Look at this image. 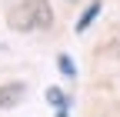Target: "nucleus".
<instances>
[{
    "label": "nucleus",
    "mask_w": 120,
    "mask_h": 117,
    "mask_svg": "<svg viewBox=\"0 0 120 117\" xmlns=\"http://www.w3.org/2000/svg\"><path fill=\"white\" fill-rule=\"evenodd\" d=\"M53 23V7L50 0H20L7 10V27L17 34H34V30H47Z\"/></svg>",
    "instance_id": "1"
},
{
    "label": "nucleus",
    "mask_w": 120,
    "mask_h": 117,
    "mask_svg": "<svg viewBox=\"0 0 120 117\" xmlns=\"http://www.w3.org/2000/svg\"><path fill=\"white\" fill-rule=\"evenodd\" d=\"M23 97H27V84H23V80L0 84V110H10V107H17Z\"/></svg>",
    "instance_id": "2"
},
{
    "label": "nucleus",
    "mask_w": 120,
    "mask_h": 117,
    "mask_svg": "<svg viewBox=\"0 0 120 117\" xmlns=\"http://www.w3.org/2000/svg\"><path fill=\"white\" fill-rule=\"evenodd\" d=\"M100 10H103V0H90V7L83 10V17L77 20V34H87V27L97 20V13H100Z\"/></svg>",
    "instance_id": "3"
},
{
    "label": "nucleus",
    "mask_w": 120,
    "mask_h": 117,
    "mask_svg": "<svg viewBox=\"0 0 120 117\" xmlns=\"http://www.w3.org/2000/svg\"><path fill=\"white\" fill-rule=\"evenodd\" d=\"M47 104L60 110V107H70V97L60 90V87H47Z\"/></svg>",
    "instance_id": "4"
},
{
    "label": "nucleus",
    "mask_w": 120,
    "mask_h": 117,
    "mask_svg": "<svg viewBox=\"0 0 120 117\" xmlns=\"http://www.w3.org/2000/svg\"><path fill=\"white\" fill-rule=\"evenodd\" d=\"M57 67H60V74H64V77H77V64H73L70 54H60V57H57Z\"/></svg>",
    "instance_id": "5"
}]
</instances>
